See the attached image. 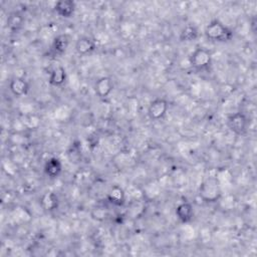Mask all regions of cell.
I'll list each match as a JSON object with an SVG mask.
<instances>
[{
  "instance_id": "obj_3",
  "label": "cell",
  "mask_w": 257,
  "mask_h": 257,
  "mask_svg": "<svg viewBox=\"0 0 257 257\" xmlns=\"http://www.w3.org/2000/svg\"><path fill=\"white\" fill-rule=\"evenodd\" d=\"M227 125L229 130L237 136L246 134L249 126V119L242 111H237L227 117Z\"/></svg>"
},
{
  "instance_id": "obj_14",
  "label": "cell",
  "mask_w": 257,
  "mask_h": 257,
  "mask_svg": "<svg viewBox=\"0 0 257 257\" xmlns=\"http://www.w3.org/2000/svg\"><path fill=\"white\" fill-rule=\"evenodd\" d=\"M65 81H66V71H65L64 67L59 65V66L54 67L50 71L49 77H48V82L50 85L58 87V86L63 85Z\"/></svg>"
},
{
  "instance_id": "obj_2",
  "label": "cell",
  "mask_w": 257,
  "mask_h": 257,
  "mask_svg": "<svg viewBox=\"0 0 257 257\" xmlns=\"http://www.w3.org/2000/svg\"><path fill=\"white\" fill-rule=\"evenodd\" d=\"M189 62L196 70H209L212 66L211 52L204 47H198L189 56Z\"/></svg>"
},
{
  "instance_id": "obj_12",
  "label": "cell",
  "mask_w": 257,
  "mask_h": 257,
  "mask_svg": "<svg viewBox=\"0 0 257 257\" xmlns=\"http://www.w3.org/2000/svg\"><path fill=\"white\" fill-rule=\"evenodd\" d=\"M69 43H70V38L68 34L66 33L58 34L53 38L52 45H51L52 51L57 55H61L67 50Z\"/></svg>"
},
{
  "instance_id": "obj_17",
  "label": "cell",
  "mask_w": 257,
  "mask_h": 257,
  "mask_svg": "<svg viewBox=\"0 0 257 257\" xmlns=\"http://www.w3.org/2000/svg\"><path fill=\"white\" fill-rule=\"evenodd\" d=\"M24 18L17 12L11 13L7 18V27L12 31H17L23 24Z\"/></svg>"
},
{
  "instance_id": "obj_16",
  "label": "cell",
  "mask_w": 257,
  "mask_h": 257,
  "mask_svg": "<svg viewBox=\"0 0 257 257\" xmlns=\"http://www.w3.org/2000/svg\"><path fill=\"white\" fill-rule=\"evenodd\" d=\"M198 36H199L198 28L193 24H188L182 29L180 33V40L183 42H192L196 40Z\"/></svg>"
},
{
  "instance_id": "obj_15",
  "label": "cell",
  "mask_w": 257,
  "mask_h": 257,
  "mask_svg": "<svg viewBox=\"0 0 257 257\" xmlns=\"http://www.w3.org/2000/svg\"><path fill=\"white\" fill-rule=\"evenodd\" d=\"M40 204L45 211H54L58 207V197L53 192H46L42 195Z\"/></svg>"
},
{
  "instance_id": "obj_4",
  "label": "cell",
  "mask_w": 257,
  "mask_h": 257,
  "mask_svg": "<svg viewBox=\"0 0 257 257\" xmlns=\"http://www.w3.org/2000/svg\"><path fill=\"white\" fill-rule=\"evenodd\" d=\"M169 108V103L164 97H157L153 99L148 107V115L152 120L162 119Z\"/></svg>"
},
{
  "instance_id": "obj_1",
  "label": "cell",
  "mask_w": 257,
  "mask_h": 257,
  "mask_svg": "<svg viewBox=\"0 0 257 257\" xmlns=\"http://www.w3.org/2000/svg\"><path fill=\"white\" fill-rule=\"evenodd\" d=\"M204 33L210 41L227 42L233 38V31L218 19L211 20L205 27Z\"/></svg>"
},
{
  "instance_id": "obj_7",
  "label": "cell",
  "mask_w": 257,
  "mask_h": 257,
  "mask_svg": "<svg viewBox=\"0 0 257 257\" xmlns=\"http://www.w3.org/2000/svg\"><path fill=\"white\" fill-rule=\"evenodd\" d=\"M96 49L95 40L89 36H81L75 42V50L79 55H87Z\"/></svg>"
},
{
  "instance_id": "obj_13",
  "label": "cell",
  "mask_w": 257,
  "mask_h": 257,
  "mask_svg": "<svg viewBox=\"0 0 257 257\" xmlns=\"http://www.w3.org/2000/svg\"><path fill=\"white\" fill-rule=\"evenodd\" d=\"M106 199L110 204H112L114 206H122L124 204L125 195H124L123 190L119 186L114 185L107 192Z\"/></svg>"
},
{
  "instance_id": "obj_9",
  "label": "cell",
  "mask_w": 257,
  "mask_h": 257,
  "mask_svg": "<svg viewBox=\"0 0 257 257\" xmlns=\"http://www.w3.org/2000/svg\"><path fill=\"white\" fill-rule=\"evenodd\" d=\"M10 91L17 97L26 95L29 91V83L23 77H14L9 82Z\"/></svg>"
},
{
  "instance_id": "obj_5",
  "label": "cell",
  "mask_w": 257,
  "mask_h": 257,
  "mask_svg": "<svg viewBox=\"0 0 257 257\" xmlns=\"http://www.w3.org/2000/svg\"><path fill=\"white\" fill-rule=\"evenodd\" d=\"M200 192H201L200 195H202V197L206 201L208 202L215 201L220 195V190H219L217 181L215 179L207 180L200 188Z\"/></svg>"
},
{
  "instance_id": "obj_10",
  "label": "cell",
  "mask_w": 257,
  "mask_h": 257,
  "mask_svg": "<svg viewBox=\"0 0 257 257\" xmlns=\"http://www.w3.org/2000/svg\"><path fill=\"white\" fill-rule=\"evenodd\" d=\"M176 216L182 223H189L194 217V208L190 202H182L176 208Z\"/></svg>"
},
{
  "instance_id": "obj_11",
  "label": "cell",
  "mask_w": 257,
  "mask_h": 257,
  "mask_svg": "<svg viewBox=\"0 0 257 257\" xmlns=\"http://www.w3.org/2000/svg\"><path fill=\"white\" fill-rule=\"evenodd\" d=\"M61 172H62V163L58 158L52 157L45 162L44 173L50 179L57 178L61 174Z\"/></svg>"
},
{
  "instance_id": "obj_6",
  "label": "cell",
  "mask_w": 257,
  "mask_h": 257,
  "mask_svg": "<svg viewBox=\"0 0 257 257\" xmlns=\"http://www.w3.org/2000/svg\"><path fill=\"white\" fill-rule=\"evenodd\" d=\"M113 90V81L109 76H101L94 82V91L99 97H106Z\"/></svg>"
},
{
  "instance_id": "obj_8",
  "label": "cell",
  "mask_w": 257,
  "mask_h": 257,
  "mask_svg": "<svg viewBox=\"0 0 257 257\" xmlns=\"http://www.w3.org/2000/svg\"><path fill=\"white\" fill-rule=\"evenodd\" d=\"M76 4L72 0H60L54 5V11L62 18H70L74 14Z\"/></svg>"
}]
</instances>
